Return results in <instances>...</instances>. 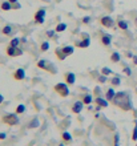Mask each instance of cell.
Masks as SVG:
<instances>
[{
  "label": "cell",
  "instance_id": "cell-1",
  "mask_svg": "<svg viewBox=\"0 0 137 146\" xmlns=\"http://www.w3.org/2000/svg\"><path fill=\"white\" fill-rule=\"evenodd\" d=\"M112 104L116 105L117 108H120L124 111H129L132 110L133 105H132V98H130V94L128 92H118L116 93Z\"/></svg>",
  "mask_w": 137,
  "mask_h": 146
},
{
  "label": "cell",
  "instance_id": "cell-2",
  "mask_svg": "<svg viewBox=\"0 0 137 146\" xmlns=\"http://www.w3.org/2000/svg\"><path fill=\"white\" fill-rule=\"evenodd\" d=\"M1 122L8 125V126H16L20 123V119L17 117V114H13V113H7V114L1 115Z\"/></svg>",
  "mask_w": 137,
  "mask_h": 146
},
{
  "label": "cell",
  "instance_id": "cell-3",
  "mask_svg": "<svg viewBox=\"0 0 137 146\" xmlns=\"http://www.w3.org/2000/svg\"><path fill=\"white\" fill-rule=\"evenodd\" d=\"M37 68H39V69H43V70H47V72L52 73V74L57 73V69L55 68L53 64H52V62H49V61H47L45 58L39 60V61H37Z\"/></svg>",
  "mask_w": 137,
  "mask_h": 146
},
{
  "label": "cell",
  "instance_id": "cell-4",
  "mask_svg": "<svg viewBox=\"0 0 137 146\" xmlns=\"http://www.w3.org/2000/svg\"><path fill=\"white\" fill-rule=\"evenodd\" d=\"M53 90L61 97H68L69 96V88L67 82H59L53 86Z\"/></svg>",
  "mask_w": 137,
  "mask_h": 146
},
{
  "label": "cell",
  "instance_id": "cell-5",
  "mask_svg": "<svg viewBox=\"0 0 137 146\" xmlns=\"http://www.w3.org/2000/svg\"><path fill=\"white\" fill-rule=\"evenodd\" d=\"M7 54L9 57H19L23 54V50L20 49L19 46H12V45H8L7 46Z\"/></svg>",
  "mask_w": 137,
  "mask_h": 146
},
{
  "label": "cell",
  "instance_id": "cell-6",
  "mask_svg": "<svg viewBox=\"0 0 137 146\" xmlns=\"http://www.w3.org/2000/svg\"><path fill=\"white\" fill-rule=\"evenodd\" d=\"M33 20L36 24H43L44 21H45V9L44 8H40V9H37V12L35 13L33 16Z\"/></svg>",
  "mask_w": 137,
  "mask_h": 146
},
{
  "label": "cell",
  "instance_id": "cell-7",
  "mask_svg": "<svg viewBox=\"0 0 137 146\" xmlns=\"http://www.w3.org/2000/svg\"><path fill=\"white\" fill-rule=\"evenodd\" d=\"M100 24L105 28H113L114 27V20L110 16H103L100 19Z\"/></svg>",
  "mask_w": 137,
  "mask_h": 146
},
{
  "label": "cell",
  "instance_id": "cell-8",
  "mask_svg": "<svg viewBox=\"0 0 137 146\" xmlns=\"http://www.w3.org/2000/svg\"><path fill=\"white\" fill-rule=\"evenodd\" d=\"M75 45H76L77 48H88V46L91 45V38H89V36L84 35L83 40H81V41H76Z\"/></svg>",
  "mask_w": 137,
  "mask_h": 146
},
{
  "label": "cell",
  "instance_id": "cell-9",
  "mask_svg": "<svg viewBox=\"0 0 137 146\" xmlns=\"http://www.w3.org/2000/svg\"><path fill=\"white\" fill-rule=\"evenodd\" d=\"M12 76H13V80L21 81V80H24V78H25V70H24L23 68H19V69L15 70V73H13Z\"/></svg>",
  "mask_w": 137,
  "mask_h": 146
},
{
  "label": "cell",
  "instance_id": "cell-10",
  "mask_svg": "<svg viewBox=\"0 0 137 146\" xmlns=\"http://www.w3.org/2000/svg\"><path fill=\"white\" fill-rule=\"evenodd\" d=\"M64 78H65V82H67L68 85H73L75 84V81H76V76H75V73H72V72L65 73Z\"/></svg>",
  "mask_w": 137,
  "mask_h": 146
},
{
  "label": "cell",
  "instance_id": "cell-11",
  "mask_svg": "<svg viewBox=\"0 0 137 146\" xmlns=\"http://www.w3.org/2000/svg\"><path fill=\"white\" fill-rule=\"evenodd\" d=\"M61 139H63V142L64 143H72L73 138H72V135H71V133H68L67 130H63V133H61Z\"/></svg>",
  "mask_w": 137,
  "mask_h": 146
},
{
  "label": "cell",
  "instance_id": "cell-12",
  "mask_svg": "<svg viewBox=\"0 0 137 146\" xmlns=\"http://www.w3.org/2000/svg\"><path fill=\"white\" fill-rule=\"evenodd\" d=\"M83 106H84L83 101H76V102L72 105V111L75 113V114H79V113L83 110Z\"/></svg>",
  "mask_w": 137,
  "mask_h": 146
},
{
  "label": "cell",
  "instance_id": "cell-13",
  "mask_svg": "<svg viewBox=\"0 0 137 146\" xmlns=\"http://www.w3.org/2000/svg\"><path fill=\"white\" fill-rule=\"evenodd\" d=\"M95 102L97 106H100V108H107L108 106V100L107 98H103V97H96L95 98Z\"/></svg>",
  "mask_w": 137,
  "mask_h": 146
},
{
  "label": "cell",
  "instance_id": "cell-14",
  "mask_svg": "<svg viewBox=\"0 0 137 146\" xmlns=\"http://www.w3.org/2000/svg\"><path fill=\"white\" fill-rule=\"evenodd\" d=\"M101 42H103V45H105V46H109L110 44H112V36L110 35H103L101 36Z\"/></svg>",
  "mask_w": 137,
  "mask_h": 146
},
{
  "label": "cell",
  "instance_id": "cell-15",
  "mask_svg": "<svg viewBox=\"0 0 137 146\" xmlns=\"http://www.w3.org/2000/svg\"><path fill=\"white\" fill-rule=\"evenodd\" d=\"M61 49H63V52L65 53L67 57L71 56V54H73V52H75V48H73L72 45H64V46H61Z\"/></svg>",
  "mask_w": 137,
  "mask_h": 146
},
{
  "label": "cell",
  "instance_id": "cell-16",
  "mask_svg": "<svg viewBox=\"0 0 137 146\" xmlns=\"http://www.w3.org/2000/svg\"><path fill=\"white\" fill-rule=\"evenodd\" d=\"M114 96H116V92H114L113 88H109L107 90V93H105V98H107L108 101H113Z\"/></svg>",
  "mask_w": 137,
  "mask_h": 146
},
{
  "label": "cell",
  "instance_id": "cell-17",
  "mask_svg": "<svg viewBox=\"0 0 137 146\" xmlns=\"http://www.w3.org/2000/svg\"><path fill=\"white\" fill-rule=\"evenodd\" d=\"M39 126H40V121H39L37 117L32 118L31 119V122L28 123V127H29V129H36V127H39Z\"/></svg>",
  "mask_w": 137,
  "mask_h": 146
},
{
  "label": "cell",
  "instance_id": "cell-18",
  "mask_svg": "<svg viewBox=\"0 0 137 146\" xmlns=\"http://www.w3.org/2000/svg\"><path fill=\"white\" fill-rule=\"evenodd\" d=\"M12 25H9V24H7L5 27H3V29H1V33H3L4 36H11L12 35Z\"/></svg>",
  "mask_w": 137,
  "mask_h": 146
},
{
  "label": "cell",
  "instance_id": "cell-19",
  "mask_svg": "<svg viewBox=\"0 0 137 146\" xmlns=\"http://www.w3.org/2000/svg\"><path fill=\"white\" fill-rule=\"evenodd\" d=\"M0 8H1V11H11L12 9V4L9 3V1H1V4H0Z\"/></svg>",
  "mask_w": 137,
  "mask_h": 146
},
{
  "label": "cell",
  "instance_id": "cell-20",
  "mask_svg": "<svg viewBox=\"0 0 137 146\" xmlns=\"http://www.w3.org/2000/svg\"><path fill=\"white\" fill-rule=\"evenodd\" d=\"M117 25L120 29H122V31H126V29H128V23H126L125 20L120 19V17H118V20H117Z\"/></svg>",
  "mask_w": 137,
  "mask_h": 146
},
{
  "label": "cell",
  "instance_id": "cell-21",
  "mask_svg": "<svg viewBox=\"0 0 137 146\" xmlns=\"http://www.w3.org/2000/svg\"><path fill=\"white\" fill-rule=\"evenodd\" d=\"M55 54H56L57 58H59V60H61V61L67 58V56H65V53L63 52V49H61V48H57V49L55 50Z\"/></svg>",
  "mask_w": 137,
  "mask_h": 146
},
{
  "label": "cell",
  "instance_id": "cell-22",
  "mask_svg": "<svg viewBox=\"0 0 137 146\" xmlns=\"http://www.w3.org/2000/svg\"><path fill=\"white\" fill-rule=\"evenodd\" d=\"M83 102L85 105H89V104H92L93 102V97H92V94H84L83 96Z\"/></svg>",
  "mask_w": 137,
  "mask_h": 146
},
{
  "label": "cell",
  "instance_id": "cell-23",
  "mask_svg": "<svg viewBox=\"0 0 137 146\" xmlns=\"http://www.w3.org/2000/svg\"><path fill=\"white\" fill-rule=\"evenodd\" d=\"M25 110H27L25 105H24V104H20V105H17V106H16L15 113H16V114H23V113H24Z\"/></svg>",
  "mask_w": 137,
  "mask_h": 146
},
{
  "label": "cell",
  "instance_id": "cell-24",
  "mask_svg": "<svg viewBox=\"0 0 137 146\" xmlns=\"http://www.w3.org/2000/svg\"><path fill=\"white\" fill-rule=\"evenodd\" d=\"M120 53L118 52H113V53L110 54V60H112V62H118L120 61Z\"/></svg>",
  "mask_w": 137,
  "mask_h": 146
},
{
  "label": "cell",
  "instance_id": "cell-25",
  "mask_svg": "<svg viewBox=\"0 0 137 146\" xmlns=\"http://www.w3.org/2000/svg\"><path fill=\"white\" fill-rule=\"evenodd\" d=\"M65 29H67V24H65V23L57 24L56 28H55V31H56V32H64Z\"/></svg>",
  "mask_w": 137,
  "mask_h": 146
},
{
  "label": "cell",
  "instance_id": "cell-26",
  "mask_svg": "<svg viewBox=\"0 0 137 146\" xmlns=\"http://www.w3.org/2000/svg\"><path fill=\"white\" fill-rule=\"evenodd\" d=\"M20 41H21V38H19V37H13L9 41V45H12V46H19V44H20Z\"/></svg>",
  "mask_w": 137,
  "mask_h": 146
},
{
  "label": "cell",
  "instance_id": "cell-27",
  "mask_svg": "<svg viewBox=\"0 0 137 146\" xmlns=\"http://www.w3.org/2000/svg\"><path fill=\"white\" fill-rule=\"evenodd\" d=\"M48 49H49V42L48 41L41 42V45H40V50H41V52H47Z\"/></svg>",
  "mask_w": 137,
  "mask_h": 146
},
{
  "label": "cell",
  "instance_id": "cell-28",
  "mask_svg": "<svg viewBox=\"0 0 137 146\" xmlns=\"http://www.w3.org/2000/svg\"><path fill=\"white\" fill-rule=\"evenodd\" d=\"M110 82H112L113 86H118V85L121 84V80H120V77H113V78L110 80Z\"/></svg>",
  "mask_w": 137,
  "mask_h": 146
},
{
  "label": "cell",
  "instance_id": "cell-29",
  "mask_svg": "<svg viewBox=\"0 0 137 146\" xmlns=\"http://www.w3.org/2000/svg\"><path fill=\"white\" fill-rule=\"evenodd\" d=\"M113 146H120V134H118V133H114Z\"/></svg>",
  "mask_w": 137,
  "mask_h": 146
},
{
  "label": "cell",
  "instance_id": "cell-30",
  "mask_svg": "<svg viewBox=\"0 0 137 146\" xmlns=\"http://www.w3.org/2000/svg\"><path fill=\"white\" fill-rule=\"evenodd\" d=\"M132 139L137 141V119L134 121V129H133V134H132Z\"/></svg>",
  "mask_w": 137,
  "mask_h": 146
},
{
  "label": "cell",
  "instance_id": "cell-31",
  "mask_svg": "<svg viewBox=\"0 0 137 146\" xmlns=\"http://www.w3.org/2000/svg\"><path fill=\"white\" fill-rule=\"evenodd\" d=\"M101 74H105V76H109V74H112V70H110L109 68H107V66H104L103 69H101Z\"/></svg>",
  "mask_w": 137,
  "mask_h": 146
},
{
  "label": "cell",
  "instance_id": "cell-32",
  "mask_svg": "<svg viewBox=\"0 0 137 146\" xmlns=\"http://www.w3.org/2000/svg\"><path fill=\"white\" fill-rule=\"evenodd\" d=\"M97 81H99L100 84H105V82H107V76H105V74H101V76H99Z\"/></svg>",
  "mask_w": 137,
  "mask_h": 146
},
{
  "label": "cell",
  "instance_id": "cell-33",
  "mask_svg": "<svg viewBox=\"0 0 137 146\" xmlns=\"http://www.w3.org/2000/svg\"><path fill=\"white\" fill-rule=\"evenodd\" d=\"M55 33H56V31H55V29H53V31H48V32H47V36H48V37H51V38H56V37H55Z\"/></svg>",
  "mask_w": 137,
  "mask_h": 146
},
{
  "label": "cell",
  "instance_id": "cell-34",
  "mask_svg": "<svg viewBox=\"0 0 137 146\" xmlns=\"http://www.w3.org/2000/svg\"><path fill=\"white\" fill-rule=\"evenodd\" d=\"M93 93H95V96H96V97L101 96V89H100L99 86H96V88H95V92H93Z\"/></svg>",
  "mask_w": 137,
  "mask_h": 146
},
{
  "label": "cell",
  "instance_id": "cell-35",
  "mask_svg": "<svg viewBox=\"0 0 137 146\" xmlns=\"http://www.w3.org/2000/svg\"><path fill=\"white\" fill-rule=\"evenodd\" d=\"M91 17H89V16H85V17H83V23L84 24H89V23H91Z\"/></svg>",
  "mask_w": 137,
  "mask_h": 146
},
{
  "label": "cell",
  "instance_id": "cell-36",
  "mask_svg": "<svg viewBox=\"0 0 137 146\" xmlns=\"http://www.w3.org/2000/svg\"><path fill=\"white\" fill-rule=\"evenodd\" d=\"M124 73H125L126 76H130V74H132V70H130V68L125 66V68H124Z\"/></svg>",
  "mask_w": 137,
  "mask_h": 146
},
{
  "label": "cell",
  "instance_id": "cell-37",
  "mask_svg": "<svg viewBox=\"0 0 137 146\" xmlns=\"http://www.w3.org/2000/svg\"><path fill=\"white\" fill-rule=\"evenodd\" d=\"M20 8H21V5H20L19 1L15 3V4H12V9H20Z\"/></svg>",
  "mask_w": 137,
  "mask_h": 146
},
{
  "label": "cell",
  "instance_id": "cell-38",
  "mask_svg": "<svg viewBox=\"0 0 137 146\" xmlns=\"http://www.w3.org/2000/svg\"><path fill=\"white\" fill-rule=\"evenodd\" d=\"M5 137H7L5 133H0V139H5Z\"/></svg>",
  "mask_w": 137,
  "mask_h": 146
},
{
  "label": "cell",
  "instance_id": "cell-39",
  "mask_svg": "<svg viewBox=\"0 0 137 146\" xmlns=\"http://www.w3.org/2000/svg\"><path fill=\"white\" fill-rule=\"evenodd\" d=\"M133 64L137 65V56H133Z\"/></svg>",
  "mask_w": 137,
  "mask_h": 146
},
{
  "label": "cell",
  "instance_id": "cell-40",
  "mask_svg": "<svg viewBox=\"0 0 137 146\" xmlns=\"http://www.w3.org/2000/svg\"><path fill=\"white\" fill-rule=\"evenodd\" d=\"M8 1H9V3H11V4H15V3H17L19 0H8Z\"/></svg>",
  "mask_w": 137,
  "mask_h": 146
},
{
  "label": "cell",
  "instance_id": "cell-41",
  "mask_svg": "<svg viewBox=\"0 0 137 146\" xmlns=\"http://www.w3.org/2000/svg\"><path fill=\"white\" fill-rule=\"evenodd\" d=\"M126 56H128V57H132V58H133V54L130 53V52H128V53H126Z\"/></svg>",
  "mask_w": 137,
  "mask_h": 146
},
{
  "label": "cell",
  "instance_id": "cell-42",
  "mask_svg": "<svg viewBox=\"0 0 137 146\" xmlns=\"http://www.w3.org/2000/svg\"><path fill=\"white\" fill-rule=\"evenodd\" d=\"M3 101H4V97L1 96V94H0V104H1V102H3Z\"/></svg>",
  "mask_w": 137,
  "mask_h": 146
},
{
  "label": "cell",
  "instance_id": "cell-43",
  "mask_svg": "<svg viewBox=\"0 0 137 146\" xmlns=\"http://www.w3.org/2000/svg\"><path fill=\"white\" fill-rule=\"evenodd\" d=\"M57 146H65V145H64V143H59V145H57Z\"/></svg>",
  "mask_w": 137,
  "mask_h": 146
},
{
  "label": "cell",
  "instance_id": "cell-44",
  "mask_svg": "<svg viewBox=\"0 0 137 146\" xmlns=\"http://www.w3.org/2000/svg\"><path fill=\"white\" fill-rule=\"evenodd\" d=\"M134 23H136V25H137V17H136V20H134Z\"/></svg>",
  "mask_w": 137,
  "mask_h": 146
},
{
  "label": "cell",
  "instance_id": "cell-45",
  "mask_svg": "<svg viewBox=\"0 0 137 146\" xmlns=\"http://www.w3.org/2000/svg\"><path fill=\"white\" fill-rule=\"evenodd\" d=\"M136 146H137V145H136Z\"/></svg>",
  "mask_w": 137,
  "mask_h": 146
}]
</instances>
